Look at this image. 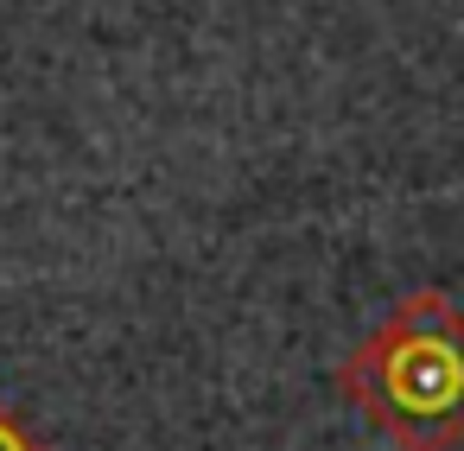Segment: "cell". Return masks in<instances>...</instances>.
I'll return each mask as SVG.
<instances>
[{"label": "cell", "mask_w": 464, "mask_h": 451, "mask_svg": "<svg viewBox=\"0 0 464 451\" xmlns=\"http://www.w3.org/2000/svg\"><path fill=\"white\" fill-rule=\"evenodd\" d=\"M337 388L394 451H458L464 445V312L445 293H407L362 343L343 356Z\"/></svg>", "instance_id": "1"}, {"label": "cell", "mask_w": 464, "mask_h": 451, "mask_svg": "<svg viewBox=\"0 0 464 451\" xmlns=\"http://www.w3.org/2000/svg\"><path fill=\"white\" fill-rule=\"evenodd\" d=\"M0 451H39V445L26 438V426H20L7 407H0Z\"/></svg>", "instance_id": "2"}]
</instances>
